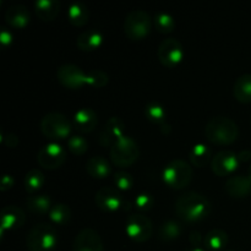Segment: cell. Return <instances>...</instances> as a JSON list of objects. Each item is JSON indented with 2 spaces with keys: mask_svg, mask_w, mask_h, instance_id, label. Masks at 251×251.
Returning a JSON list of instances; mask_svg holds the SVG:
<instances>
[{
  "mask_svg": "<svg viewBox=\"0 0 251 251\" xmlns=\"http://www.w3.org/2000/svg\"><path fill=\"white\" fill-rule=\"evenodd\" d=\"M176 212L185 222H198L210 215L211 202L202 194L186 191L176 200Z\"/></svg>",
  "mask_w": 251,
  "mask_h": 251,
  "instance_id": "6da1fadb",
  "label": "cell"
},
{
  "mask_svg": "<svg viewBox=\"0 0 251 251\" xmlns=\"http://www.w3.org/2000/svg\"><path fill=\"white\" fill-rule=\"evenodd\" d=\"M206 137L216 145H230L239 136V127L233 119L223 115L211 118L205 127Z\"/></svg>",
  "mask_w": 251,
  "mask_h": 251,
  "instance_id": "7a4b0ae2",
  "label": "cell"
},
{
  "mask_svg": "<svg viewBox=\"0 0 251 251\" xmlns=\"http://www.w3.org/2000/svg\"><path fill=\"white\" fill-rule=\"evenodd\" d=\"M58 242V233L49 223H37L27 235V247L29 251H53Z\"/></svg>",
  "mask_w": 251,
  "mask_h": 251,
  "instance_id": "3957f363",
  "label": "cell"
},
{
  "mask_svg": "<svg viewBox=\"0 0 251 251\" xmlns=\"http://www.w3.org/2000/svg\"><path fill=\"white\" fill-rule=\"evenodd\" d=\"M110 159L118 167H129L139 158L140 149L132 137L124 135L110 146Z\"/></svg>",
  "mask_w": 251,
  "mask_h": 251,
  "instance_id": "277c9868",
  "label": "cell"
},
{
  "mask_svg": "<svg viewBox=\"0 0 251 251\" xmlns=\"http://www.w3.org/2000/svg\"><path fill=\"white\" fill-rule=\"evenodd\" d=\"M193 179V168L184 159H173L163 169V180L169 188L184 189Z\"/></svg>",
  "mask_w": 251,
  "mask_h": 251,
  "instance_id": "5b68a950",
  "label": "cell"
},
{
  "mask_svg": "<svg viewBox=\"0 0 251 251\" xmlns=\"http://www.w3.org/2000/svg\"><path fill=\"white\" fill-rule=\"evenodd\" d=\"M124 32L132 41H140L151 32V16L144 10H132L124 20Z\"/></svg>",
  "mask_w": 251,
  "mask_h": 251,
  "instance_id": "8992f818",
  "label": "cell"
},
{
  "mask_svg": "<svg viewBox=\"0 0 251 251\" xmlns=\"http://www.w3.org/2000/svg\"><path fill=\"white\" fill-rule=\"evenodd\" d=\"M41 131L50 140L65 139L71 132V123L61 113L51 112L44 115L41 120Z\"/></svg>",
  "mask_w": 251,
  "mask_h": 251,
  "instance_id": "52a82bcc",
  "label": "cell"
},
{
  "mask_svg": "<svg viewBox=\"0 0 251 251\" xmlns=\"http://www.w3.org/2000/svg\"><path fill=\"white\" fill-rule=\"evenodd\" d=\"M126 234L137 243H144L151 238L153 233V225L147 216L142 213H134L126 221Z\"/></svg>",
  "mask_w": 251,
  "mask_h": 251,
  "instance_id": "ba28073f",
  "label": "cell"
},
{
  "mask_svg": "<svg viewBox=\"0 0 251 251\" xmlns=\"http://www.w3.org/2000/svg\"><path fill=\"white\" fill-rule=\"evenodd\" d=\"M58 81L66 88L78 90L85 83H88L87 74L83 73L80 66L75 64H64L56 71Z\"/></svg>",
  "mask_w": 251,
  "mask_h": 251,
  "instance_id": "9c48e42d",
  "label": "cell"
},
{
  "mask_svg": "<svg viewBox=\"0 0 251 251\" xmlns=\"http://www.w3.org/2000/svg\"><path fill=\"white\" fill-rule=\"evenodd\" d=\"M157 55L162 65L167 68H174L183 60V46L176 38H167L159 44Z\"/></svg>",
  "mask_w": 251,
  "mask_h": 251,
  "instance_id": "30bf717a",
  "label": "cell"
},
{
  "mask_svg": "<svg viewBox=\"0 0 251 251\" xmlns=\"http://www.w3.org/2000/svg\"><path fill=\"white\" fill-rule=\"evenodd\" d=\"M38 163L46 169H56L63 166L66 159V151L56 142L47 144L39 150Z\"/></svg>",
  "mask_w": 251,
  "mask_h": 251,
  "instance_id": "8fae6325",
  "label": "cell"
},
{
  "mask_svg": "<svg viewBox=\"0 0 251 251\" xmlns=\"http://www.w3.org/2000/svg\"><path fill=\"white\" fill-rule=\"evenodd\" d=\"M238 164H239L238 154L228 150H222L217 152L216 156H213L211 161V168L216 176H227L238 168Z\"/></svg>",
  "mask_w": 251,
  "mask_h": 251,
  "instance_id": "7c38bea8",
  "label": "cell"
},
{
  "mask_svg": "<svg viewBox=\"0 0 251 251\" xmlns=\"http://www.w3.org/2000/svg\"><path fill=\"white\" fill-rule=\"evenodd\" d=\"M103 249L102 238L91 228L81 230L73 243V251H103Z\"/></svg>",
  "mask_w": 251,
  "mask_h": 251,
  "instance_id": "4fadbf2b",
  "label": "cell"
},
{
  "mask_svg": "<svg viewBox=\"0 0 251 251\" xmlns=\"http://www.w3.org/2000/svg\"><path fill=\"white\" fill-rule=\"evenodd\" d=\"M95 202L100 210L105 212H113L122 207L123 199L117 189L104 186L97 191L95 196Z\"/></svg>",
  "mask_w": 251,
  "mask_h": 251,
  "instance_id": "5bb4252c",
  "label": "cell"
},
{
  "mask_svg": "<svg viewBox=\"0 0 251 251\" xmlns=\"http://www.w3.org/2000/svg\"><path fill=\"white\" fill-rule=\"evenodd\" d=\"M125 124L118 117H112L104 125L100 135V142L103 146H112L119 137L124 136Z\"/></svg>",
  "mask_w": 251,
  "mask_h": 251,
  "instance_id": "9a60e30c",
  "label": "cell"
},
{
  "mask_svg": "<svg viewBox=\"0 0 251 251\" xmlns=\"http://www.w3.org/2000/svg\"><path fill=\"white\" fill-rule=\"evenodd\" d=\"M26 221V215L24 210L15 205L6 206L2 208L0 213V222H1V233L5 229H17L24 226Z\"/></svg>",
  "mask_w": 251,
  "mask_h": 251,
  "instance_id": "2e32d148",
  "label": "cell"
},
{
  "mask_svg": "<svg viewBox=\"0 0 251 251\" xmlns=\"http://www.w3.org/2000/svg\"><path fill=\"white\" fill-rule=\"evenodd\" d=\"M225 189L232 198H247L251 194V179L248 176H233L226 181Z\"/></svg>",
  "mask_w": 251,
  "mask_h": 251,
  "instance_id": "e0dca14e",
  "label": "cell"
},
{
  "mask_svg": "<svg viewBox=\"0 0 251 251\" xmlns=\"http://www.w3.org/2000/svg\"><path fill=\"white\" fill-rule=\"evenodd\" d=\"M29 19H31V14H29L28 9L21 4L11 5L5 12V20L14 28L26 27L29 22Z\"/></svg>",
  "mask_w": 251,
  "mask_h": 251,
  "instance_id": "ac0fdd59",
  "label": "cell"
},
{
  "mask_svg": "<svg viewBox=\"0 0 251 251\" xmlns=\"http://www.w3.org/2000/svg\"><path fill=\"white\" fill-rule=\"evenodd\" d=\"M74 124L78 131L91 132L97 126L98 117L95 110L91 109V108H81L75 113Z\"/></svg>",
  "mask_w": 251,
  "mask_h": 251,
  "instance_id": "d6986e66",
  "label": "cell"
},
{
  "mask_svg": "<svg viewBox=\"0 0 251 251\" xmlns=\"http://www.w3.org/2000/svg\"><path fill=\"white\" fill-rule=\"evenodd\" d=\"M87 173L95 179H103L109 176L110 164L103 156H93L86 163Z\"/></svg>",
  "mask_w": 251,
  "mask_h": 251,
  "instance_id": "ffe728a7",
  "label": "cell"
},
{
  "mask_svg": "<svg viewBox=\"0 0 251 251\" xmlns=\"http://www.w3.org/2000/svg\"><path fill=\"white\" fill-rule=\"evenodd\" d=\"M34 9L39 19L43 21H51L60 11V2L58 0H37Z\"/></svg>",
  "mask_w": 251,
  "mask_h": 251,
  "instance_id": "44dd1931",
  "label": "cell"
},
{
  "mask_svg": "<svg viewBox=\"0 0 251 251\" xmlns=\"http://www.w3.org/2000/svg\"><path fill=\"white\" fill-rule=\"evenodd\" d=\"M103 36L100 31L88 29L77 37V47L83 51H92L102 44Z\"/></svg>",
  "mask_w": 251,
  "mask_h": 251,
  "instance_id": "7402d4cb",
  "label": "cell"
},
{
  "mask_svg": "<svg viewBox=\"0 0 251 251\" xmlns=\"http://www.w3.org/2000/svg\"><path fill=\"white\" fill-rule=\"evenodd\" d=\"M233 95L240 103L251 102V74H244L237 78L233 87Z\"/></svg>",
  "mask_w": 251,
  "mask_h": 251,
  "instance_id": "603a6c76",
  "label": "cell"
},
{
  "mask_svg": "<svg viewBox=\"0 0 251 251\" xmlns=\"http://www.w3.org/2000/svg\"><path fill=\"white\" fill-rule=\"evenodd\" d=\"M90 11L83 2L76 1L70 5L68 10V19L71 25L76 27H82L87 24Z\"/></svg>",
  "mask_w": 251,
  "mask_h": 251,
  "instance_id": "cb8c5ba5",
  "label": "cell"
},
{
  "mask_svg": "<svg viewBox=\"0 0 251 251\" xmlns=\"http://www.w3.org/2000/svg\"><path fill=\"white\" fill-rule=\"evenodd\" d=\"M26 206L33 215H46L51 210V200L47 195H31L26 200Z\"/></svg>",
  "mask_w": 251,
  "mask_h": 251,
  "instance_id": "d4e9b609",
  "label": "cell"
},
{
  "mask_svg": "<svg viewBox=\"0 0 251 251\" xmlns=\"http://www.w3.org/2000/svg\"><path fill=\"white\" fill-rule=\"evenodd\" d=\"M189 158H190L191 163L195 167L199 168H202L210 161H212L211 158H213L212 153H211V150L208 149L206 145L203 144H198L190 150V153H189Z\"/></svg>",
  "mask_w": 251,
  "mask_h": 251,
  "instance_id": "484cf974",
  "label": "cell"
},
{
  "mask_svg": "<svg viewBox=\"0 0 251 251\" xmlns=\"http://www.w3.org/2000/svg\"><path fill=\"white\" fill-rule=\"evenodd\" d=\"M183 228L179 222L176 221H166L161 225L158 229V238L163 242H171L180 237Z\"/></svg>",
  "mask_w": 251,
  "mask_h": 251,
  "instance_id": "4316f807",
  "label": "cell"
},
{
  "mask_svg": "<svg viewBox=\"0 0 251 251\" xmlns=\"http://www.w3.org/2000/svg\"><path fill=\"white\" fill-rule=\"evenodd\" d=\"M205 245L210 250H221L228 244V234L221 229H212L206 234Z\"/></svg>",
  "mask_w": 251,
  "mask_h": 251,
  "instance_id": "83f0119b",
  "label": "cell"
},
{
  "mask_svg": "<svg viewBox=\"0 0 251 251\" xmlns=\"http://www.w3.org/2000/svg\"><path fill=\"white\" fill-rule=\"evenodd\" d=\"M49 218L55 225H66L71 218L70 207L68 205H65V203H56V205H54L51 207L50 212H49Z\"/></svg>",
  "mask_w": 251,
  "mask_h": 251,
  "instance_id": "f1b7e54d",
  "label": "cell"
},
{
  "mask_svg": "<svg viewBox=\"0 0 251 251\" xmlns=\"http://www.w3.org/2000/svg\"><path fill=\"white\" fill-rule=\"evenodd\" d=\"M24 184L25 189H26L28 193H34V191L39 190L44 184L43 173H42L39 169H31V171L27 172L26 176H25Z\"/></svg>",
  "mask_w": 251,
  "mask_h": 251,
  "instance_id": "f546056e",
  "label": "cell"
},
{
  "mask_svg": "<svg viewBox=\"0 0 251 251\" xmlns=\"http://www.w3.org/2000/svg\"><path fill=\"white\" fill-rule=\"evenodd\" d=\"M145 114H146L147 119L151 120L152 123H158L159 125L166 123V109L157 102H150L145 108Z\"/></svg>",
  "mask_w": 251,
  "mask_h": 251,
  "instance_id": "4dcf8cb0",
  "label": "cell"
},
{
  "mask_svg": "<svg viewBox=\"0 0 251 251\" xmlns=\"http://www.w3.org/2000/svg\"><path fill=\"white\" fill-rule=\"evenodd\" d=\"M154 25L161 33H171L176 27L174 19L167 12H158L154 17Z\"/></svg>",
  "mask_w": 251,
  "mask_h": 251,
  "instance_id": "1f68e13d",
  "label": "cell"
},
{
  "mask_svg": "<svg viewBox=\"0 0 251 251\" xmlns=\"http://www.w3.org/2000/svg\"><path fill=\"white\" fill-rule=\"evenodd\" d=\"M88 76V85L93 86V87H104L108 82H109V76H108L107 73L102 70H90L87 73Z\"/></svg>",
  "mask_w": 251,
  "mask_h": 251,
  "instance_id": "d6a6232c",
  "label": "cell"
},
{
  "mask_svg": "<svg viewBox=\"0 0 251 251\" xmlns=\"http://www.w3.org/2000/svg\"><path fill=\"white\" fill-rule=\"evenodd\" d=\"M68 147L74 154H83L88 149V142L80 135H74L68 140Z\"/></svg>",
  "mask_w": 251,
  "mask_h": 251,
  "instance_id": "836d02e7",
  "label": "cell"
},
{
  "mask_svg": "<svg viewBox=\"0 0 251 251\" xmlns=\"http://www.w3.org/2000/svg\"><path fill=\"white\" fill-rule=\"evenodd\" d=\"M114 184L120 190H129L134 185V178L126 172H117L114 174Z\"/></svg>",
  "mask_w": 251,
  "mask_h": 251,
  "instance_id": "e575fe53",
  "label": "cell"
},
{
  "mask_svg": "<svg viewBox=\"0 0 251 251\" xmlns=\"http://www.w3.org/2000/svg\"><path fill=\"white\" fill-rule=\"evenodd\" d=\"M153 203H154L153 196L150 195V194L147 193L140 194V195L136 198V200H135V205H136L137 208L141 211L150 210V208H152Z\"/></svg>",
  "mask_w": 251,
  "mask_h": 251,
  "instance_id": "d590c367",
  "label": "cell"
},
{
  "mask_svg": "<svg viewBox=\"0 0 251 251\" xmlns=\"http://www.w3.org/2000/svg\"><path fill=\"white\" fill-rule=\"evenodd\" d=\"M12 41V34L7 31L5 27H1V31H0V43L2 47H6L11 43Z\"/></svg>",
  "mask_w": 251,
  "mask_h": 251,
  "instance_id": "8d00e7d4",
  "label": "cell"
},
{
  "mask_svg": "<svg viewBox=\"0 0 251 251\" xmlns=\"http://www.w3.org/2000/svg\"><path fill=\"white\" fill-rule=\"evenodd\" d=\"M1 140L7 147H16L17 144H19V139H17V136L15 134L4 135Z\"/></svg>",
  "mask_w": 251,
  "mask_h": 251,
  "instance_id": "74e56055",
  "label": "cell"
},
{
  "mask_svg": "<svg viewBox=\"0 0 251 251\" xmlns=\"http://www.w3.org/2000/svg\"><path fill=\"white\" fill-rule=\"evenodd\" d=\"M189 240H190V244L193 245V248H200L201 243H202V235H201L200 232L194 230V232L190 233Z\"/></svg>",
  "mask_w": 251,
  "mask_h": 251,
  "instance_id": "f35d334b",
  "label": "cell"
},
{
  "mask_svg": "<svg viewBox=\"0 0 251 251\" xmlns=\"http://www.w3.org/2000/svg\"><path fill=\"white\" fill-rule=\"evenodd\" d=\"M12 185H14V178H12L11 176H7V174H5V176H2L1 186H0L1 191L9 190V189L12 188Z\"/></svg>",
  "mask_w": 251,
  "mask_h": 251,
  "instance_id": "ab89813d",
  "label": "cell"
},
{
  "mask_svg": "<svg viewBox=\"0 0 251 251\" xmlns=\"http://www.w3.org/2000/svg\"><path fill=\"white\" fill-rule=\"evenodd\" d=\"M251 158V151L250 150H242L238 154V159L239 162H248Z\"/></svg>",
  "mask_w": 251,
  "mask_h": 251,
  "instance_id": "60d3db41",
  "label": "cell"
},
{
  "mask_svg": "<svg viewBox=\"0 0 251 251\" xmlns=\"http://www.w3.org/2000/svg\"><path fill=\"white\" fill-rule=\"evenodd\" d=\"M185 251H205V250L201 249V248H190V249H188Z\"/></svg>",
  "mask_w": 251,
  "mask_h": 251,
  "instance_id": "b9f144b4",
  "label": "cell"
},
{
  "mask_svg": "<svg viewBox=\"0 0 251 251\" xmlns=\"http://www.w3.org/2000/svg\"><path fill=\"white\" fill-rule=\"evenodd\" d=\"M248 176H249V178L251 179V164H250L249 169H248Z\"/></svg>",
  "mask_w": 251,
  "mask_h": 251,
  "instance_id": "7bdbcfd3",
  "label": "cell"
},
{
  "mask_svg": "<svg viewBox=\"0 0 251 251\" xmlns=\"http://www.w3.org/2000/svg\"><path fill=\"white\" fill-rule=\"evenodd\" d=\"M226 251H234V250H226Z\"/></svg>",
  "mask_w": 251,
  "mask_h": 251,
  "instance_id": "ee69618b",
  "label": "cell"
},
{
  "mask_svg": "<svg viewBox=\"0 0 251 251\" xmlns=\"http://www.w3.org/2000/svg\"><path fill=\"white\" fill-rule=\"evenodd\" d=\"M250 123H251V118H250Z\"/></svg>",
  "mask_w": 251,
  "mask_h": 251,
  "instance_id": "f6af8a7d",
  "label": "cell"
}]
</instances>
